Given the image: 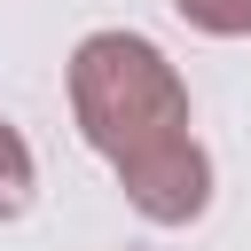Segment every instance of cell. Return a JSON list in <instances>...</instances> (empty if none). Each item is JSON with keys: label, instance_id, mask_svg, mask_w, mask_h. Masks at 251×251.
I'll use <instances>...</instances> for the list:
<instances>
[{"label": "cell", "instance_id": "cell-1", "mask_svg": "<svg viewBox=\"0 0 251 251\" xmlns=\"http://www.w3.org/2000/svg\"><path fill=\"white\" fill-rule=\"evenodd\" d=\"M71 118H78L86 149L126 173V165L188 141V86H180V71L165 63L157 39L86 31L71 47Z\"/></svg>", "mask_w": 251, "mask_h": 251}, {"label": "cell", "instance_id": "cell-2", "mask_svg": "<svg viewBox=\"0 0 251 251\" xmlns=\"http://www.w3.org/2000/svg\"><path fill=\"white\" fill-rule=\"evenodd\" d=\"M118 188H126V204H133L149 227H188V220H204V204H212V157H204V141L188 133V141L126 165Z\"/></svg>", "mask_w": 251, "mask_h": 251}, {"label": "cell", "instance_id": "cell-3", "mask_svg": "<svg viewBox=\"0 0 251 251\" xmlns=\"http://www.w3.org/2000/svg\"><path fill=\"white\" fill-rule=\"evenodd\" d=\"M31 188H39L31 149H24V133L0 118V220H24V212H31Z\"/></svg>", "mask_w": 251, "mask_h": 251}, {"label": "cell", "instance_id": "cell-4", "mask_svg": "<svg viewBox=\"0 0 251 251\" xmlns=\"http://www.w3.org/2000/svg\"><path fill=\"white\" fill-rule=\"evenodd\" d=\"M204 39H251V0H173Z\"/></svg>", "mask_w": 251, "mask_h": 251}]
</instances>
